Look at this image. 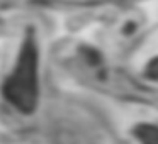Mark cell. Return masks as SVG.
Here are the masks:
<instances>
[{"mask_svg": "<svg viewBox=\"0 0 158 144\" xmlns=\"http://www.w3.org/2000/svg\"><path fill=\"white\" fill-rule=\"evenodd\" d=\"M134 134L143 144H158V127L155 126H148V124L138 126L134 129Z\"/></svg>", "mask_w": 158, "mask_h": 144, "instance_id": "obj_2", "label": "cell"}, {"mask_svg": "<svg viewBox=\"0 0 158 144\" xmlns=\"http://www.w3.org/2000/svg\"><path fill=\"white\" fill-rule=\"evenodd\" d=\"M38 49L34 36L22 44L15 70L4 83V97L22 114H32L38 105Z\"/></svg>", "mask_w": 158, "mask_h": 144, "instance_id": "obj_1", "label": "cell"}, {"mask_svg": "<svg viewBox=\"0 0 158 144\" xmlns=\"http://www.w3.org/2000/svg\"><path fill=\"white\" fill-rule=\"evenodd\" d=\"M148 75L158 80V58L150 63V66H148Z\"/></svg>", "mask_w": 158, "mask_h": 144, "instance_id": "obj_3", "label": "cell"}]
</instances>
